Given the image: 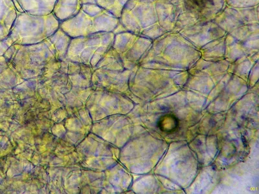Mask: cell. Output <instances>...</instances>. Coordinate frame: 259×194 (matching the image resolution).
<instances>
[{
  "mask_svg": "<svg viewBox=\"0 0 259 194\" xmlns=\"http://www.w3.org/2000/svg\"><path fill=\"white\" fill-rule=\"evenodd\" d=\"M60 23L53 13L35 16L17 11L8 37L13 45L36 44L55 33L60 27Z\"/></svg>",
  "mask_w": 259,
  "mask_h": 194,
  "instance_id": "cell-1",
  "label": "cell"
},
{
  "mask_svg": "<svg viewBox=\"0 0 259 194\" xmlns=\"http://www.w3.org/2000/svg\"><path fill=\"white\" fill-rule=\"evenodd\" d=\"M117 24L115 16L94 4H82L79 12L65 22L61 28L71 38L101 32H112Z\"/></svg>",
  "mask_w": 259,
  "mask_h": 194,
  "instance_id": "cell-2",
  "label": "cell"
},
{
  "mask_svg": "<svg viewBox=\"0 0 259 194\" xmlns=\"http://www.w3.org/2000/svg\"><path fill=\"white\" fill-rule=\"evenodd\" d=\"M113 38L112 32H101L71 38L66 59L78 64L95 66L105 56Z\"/></svg>",
  "mask_w": 259,
  "mask_h": 194,
  "instance_id": "cell-3",
  "label": "cell"
},
{
  "mask_svg": "<svg viewBox=\"0 0 259 194\" xmlns=\"http://www.w3.org/2000/svg\"><path fill=\"white\" fill-rule=\"evenodd\" d=\"M71 40V37L59 27L55 33L43 41L58 61L66 57Z\"/></svg>",
  "mask_w": 259,
  "mask_h": 194,
  "instance_id": "cell-4",
  "label": "cell"
},
{
  "mask_svg": "<svg viewBox=\"0 0 259 194\" xmlns=\"http://www.w3.org/2000/svg\"><path fill=\"white\" fill-rule=\"evenodd\" d=\"M17 16L12 0H0V40L8 38Z\"/></svg>",
  "mask_w": 259,
  "mask_h": 194,
  "instance_id": "cell-5",
  "label": "cell"
},
{
  "mask_svg": "<svg viewBox=\"0 0 259 194\" xmlns=\"http://www.w3.org/2000/svg\"><path fill=\"white\" fill-rule=\"evenodd\" d=\"M24 13L35 16L52 13L57 0H17Z\"/></svg>",
  "mask_w": 259,
  "mask_h": 194,
  "instance_id": "cell-6",
  "label": "cell"
},
{
  "mask_svg": "<svg viewBox=\"0 0 259 194\" xmlns=\"http://www.w3.org/2000/svg\"><path fill=\"white\" fill-rule=\"evenodd\" d=\"M81 6L80 0H57L52 13L60 22H65L77 15Z\"/></svg>",
  "mask_w": 259,
  "mask_h": 194,
  "instance_id": "cell-7",
  "label": "cell"
},
{
  "mask_svg": "<svg viewBox=\"0 0 259 194\" xmlns=\"http://www.w3.org/2000/svg\"><path fill=\"white\" fill-rule=\"evenodd\" d=\"M81 4H94L105 9L115 16L121 14L122 5L124 0H80Z\"/></svg>",
  "mask_w": 259,
  "mask_h": 194,
  "instance_id": "cell-8",
  "label": "cell"
},
{
  "mask_svg": "<svg viewBox=\"0 0 259 194\" xmlns=\"http://www.w3.org/2000/svg\"><path fill=\"white\" fill-rule=\"evenodd\" d=\"M179 120L173 114L162 115L158 119V128L162 132L170 134L175 132L179 127Z\"/></svg>",
  "mask_w": 259,
  "mask_h": 194,
  "instance_id": "cell-9",
  "label": "cell"
},
{
  "mask_svg": "<svg viewBox=\"0 0 259 194\" xmlns=\"http://www.w3.org/2000/svg\"><path fill=\"white\" fill-rule=\"evenodd\" d=\"M13 45L12 41L9 37L4 40H0V57L4 56L5 53Z\"/></svg>",
  "mask_w": 259,
  "mask_h": 194,
  "instance_id": "cell-10",
  "label": "cell"
},
{
  "mask_svg": "<svg viewBox=\"0 0 259 194\" xmlns=\"http://www.w3.org/2000/svg\"><path fill=\"white\" fill-rule=\"evenodd\" d=\"M14 5H15V8L17 10L18 12L24 13L22 8H21L20 4H18L17 0H12Z\"/></svg>",
  "mask_w": 259,
  "mask_h": 194,
  "instance_id": "cell-11",
  "label": "cell"
}]
</instances>
